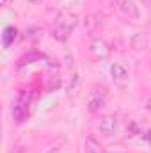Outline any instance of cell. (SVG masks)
<instances>
[{
  "instance_id": "6da1fadb",
  "label": "cell",
  "mask_w": 151,
  "mask_h": 153,
  "mask_svg": "<svg viewBox=\"0 0 151 153\" xmlns=\"http://www.w3.org/2000/svg\"><path fill=\"white\" fill-rule=\"evenodd\" d=\"M76 22H78L76 14L61 13V14L57 16V25H55V29L52 30V36L57 39V41H66V39L70 38L71 30L75 29Z\"/></svg>"
},
{
  "instance_id": "7a4b0ae2",
  "label": "cell",
  "mask_w": 151,
  "mask_h": 153,
  "mask_svg": "<svg viewBox=\"0 0 151 153\" xmlns=\"http://www.w3.org/2000/svg\"><path fill=\"white\" fill-rule=\"evenodd\" d=\"M107 98H109V93L105 87H94L91 96H89V111L98 112L100 109H103L107 103Z\"/></svg>"
},
{
  "instance_id": "3957f363",
  "label": "cell",
  "mask_w": 151,
  "mask_h": 153,
  "mask_svg": "<svg viewBox=\"0 0 151 153\" xmlns=\"http://www.w3.org/2000/svg\"><path fill=\"white\" fill-rule=\"evenodd\" d=\"M13 116H14V119H16L18 123H21V121L27 119V116H29V96H27L25 93L20 94L16 105L13 107Z\"/></svg>"
},
{
  "instance_id": "277c9868",
  "label": "cell",
  "mask_w": 151,
  "mask_h": 153,
  "mask_svg": "<svg viewBox=\"0 0 151 153\" xmlns=\"http://www.w3.org/2000/svg\"><path fill=\"white\" fill-rule=\"evenodd\" d=\"M98 128H100V132L103 135L112 137V135H115V132H117V119L114 116H101L98 119Z\"/></svg>"
},
{
  "instance_id": "5b68a950",
  "label": "cell",
  "mask_w": 151,
  "mask_h": 153,
  "mask_svg": "<svg viewBox=\"0 0 151 153\" xmlns=\"http://www.w3.org/2000/svg\"><path fill=\"white\" fill-rule=\"evenodd\" d=\"M115 4L130 20H139V7L133 0H115Z\"/></svg>"
},
{
  "instance_id": "8992f818",
  "label": "cell",
  "mask_w": 151,
  "mask_h": 153,
  "mask_svg": "<svg viewBox=\"0 0 151 153\" xmlns=\"http://www.w3.org/2000/svg\"><path fill=\"white\" fill-rule=\"evenodd\" d=\"M110 75H112L114 82H117V84L128 82V70H126V66L121 64V62H114L112 66H110Z\"/></svg>"
},
{
  "instance_id": "52a82bcc",
  "label": "cell",
  "mask_w": 151,
  "mask_h": 153,
  "mask_svg": "<svg viewBox=\"0 0 151 153\" xmlns=\"http://www.w3.org/2000/svg\"><path fill=\"white\" fill-rule=\"evenodd\" d=\"M89 50H91V53L93 55H96V57H107L109 55V46H107V43L103 41V39H94L93 43H91V46H89Z\"/></svg>"
},
{
  "instance_id": "ba28073f",
  "label": "cell",
  "mask_w": 151,
  "mask_h": 153,
  "mask_svg": "<svg viewBox=\"0 0 151 153\" xmlns=\"http://www.w3.org/2000/svg\"><path fill=\"white\" fill-rule=\"evenodd\" d=\"M16 36H18V30H16L13 25L5 27V29H4V34H2V43H4V46H5V48H9V46L14 43Z\"/></svg>"
},
{
  "instance_id": "9c48e42d",
  "label": "cell",
  "mask_w": 151,
  "mask_h": 153,
  "mask_svg": "<svg viewBox=\"0 0 151 153\" xmlns=\"http://www.w3.org/2000/svg\"><path fill=\"white\" fill-rule=\"evenodd\" d=\"M84 152L85 153H103V150H101V144L94 139V137H87L85 139V143H84Z\"/></svg>"
},
{
  "instance_id": "30bf717a",
  "label": "cell",
  "mask_w": 151,
  "mask_h": 153,
  "mask_svg": "<svg viewBox=\"0 0 151 153\" xmlns=\"http://www.w3.org/2000/svg\"><path fill=\"white\" fill-rule=\"evenodd\" d=\"M144 137H146V141H148V143L151 144V130H148V132L144 134Z\"/></svg>"
},
{
  "instance_id": "8fae6325",
  "label": "cell",
  "mask_w": 151,
  "mask_h": 153,
  "mask_svg": "<svg viewBox=\"0 0 151 153\" xmlns=\"http://www.w3.org/2000/svg\"><path fill=\"white\" fill-rule=\"evenodd\" d=\"M7 2L9 0H0V5H7Z\"/></svg>"
},
{
  "instance_id": "7c38bea8",
  "label": "cell",
  "mask_w": 151,
  "mask_h": 153,
  "mask_svg": "<svg viewBox=\"0 0 151 153\" xmlns=\"http://www.w3.org/2000/svg\"><path fill=\"white\" fill-rule=\"evenodd\" d=\"M29 2H30V4H39L41 0H29Z\"/></svg>"
},
{
  "instance_id": "4fadbf2b",
  "label": "cell",
  "mask_w": 151,
  "mask_h": 153,
  "mask_svg": "<svg viewBox=\"0 0 151 153\" xmlns=\"http://www.w3.org/2000/svg\"><path fill=\"white\" fill-rule=\"evenodd\" d=\"M142 2H144V4H148V5L151 7V0H142Z\"/></svg>"
}]
</instances>
